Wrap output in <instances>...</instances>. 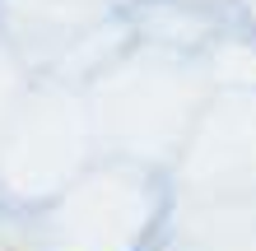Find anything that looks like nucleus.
Instances as JSON below:
<instances>
[]
</instances>
